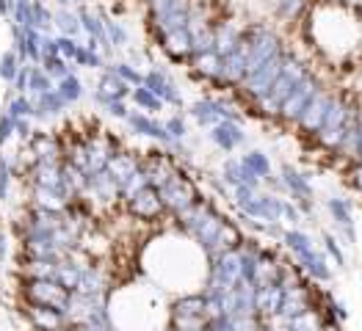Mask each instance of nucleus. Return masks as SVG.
I'll list each match as a JSON object with an SVG mask.
<instances>
[{"label":"nucleus","mask_w":362,"mask_h":331,"mask_svg":"<svg viewBox=\"0 0 362 331\" xmlns=\"http://www.w3.org/2000/svg\"><path fill=\"white\" fill-rule=\"evenodd\" d=\"M304 72H307L304 61L299 59V56H296L293 50H285V61H282V69H279L276 80L272 83L269 94L257 100V108H260L263 114H269V116H276V114H279V105L285 102V97L291 94V89L296 86V80L302 78Z\"/></svg>","instance_id":"1"},{"label":"nucleus","mask_w":362,"mask_h":331,"mask_svg":"<svg viewBox=\"0 0 362 331\" xmlns=\"http://www.w3.org/2000/svg\"><path fill=\"white\" fill-rule=\"evenodd\" d=\"M321 91V80L307 69L302 78L296 80V86L291 89V94L285 97V102L279 105V119H285V121H291V124H296L299 121V116H302V111L307 108V102L315 97Z\"/></svg>","instance_id":"2"},{"label":"nucleus","mask_w":362,"mask_h":331,"mask_svg":"<svg viewBox=\"0 0 362 331\" xmlns=\"http://www.w3.org/2000/svg\"><path fill=\"white\" fill-rule=\"evenodd\" d=\"M282 61H285V50L276 56V59H272L269 64H263V66H257L255 72H249L246 78L241 80V89L257 102L260 97H266L269 94V89H272V83L276 80V75H279V69H282Z\"/></svg>","instance_id":"3"},{"label":"nucleus","mask_w":362,"mask_h":331,"mask_svg":"<svg viewBox=\"0 0 362 331\" xmlns=\"http://www.w3.org/2000/svg\"><path fill=\"white\" fill-rule=\"evenodd\" d=\"M307 312H313V296H310V290L288 279V284H285V290H282V301H279L276 318L293 320V318H302Z\"/></svg>","instance_id":"4"},{"label":"nucleus","mask_w":362,"mask_h":331,"mask_svg":"<svg viewBox=\"0 0 362 331\" xmlns=\"http://www.w3.org/2000/svg\"><path fill=\"white\" fill-rule=\"evenodd\" d=\"M332 91H318L310 102H307V108L302 111V116L296 121V127L302 130L304 136H315L318 130H321V124L327 119V111H329V105H332Z\"/></svg>","instance_id":"5"},{"label":"nucleus","mask_w":362,"mask_h":331,"mask_svg":"<svg viewBox=\"0 0 362 331\" xmlns=\"http://www.w3.org/2000/svg\"><path fill=\"white\" fill-rule=\"evenodd\" d=\"M127 202V210L130 215H136L139 221H155L160 212H163V205H160V196L152 185H144L141 191H136L133 196L124 199Z\"/></svg>","instance_id":"6"},{"label":"nucleus","mask_w":362,"mask_h":331,"mask_svg":"<svg viewBox=\"0 0 362 331\" xmlns=\"http://www.w3.org/2000/svg\"><path fill=\"white\" fill-rule=\"evenodd\" d=\"M327 212L332 215V221L337 224L343 241L349 243V246H354V243H357V224H354L351 202L343 199V196H332V199H327Z\"/></svg>","instance_id":"7"},{"label":"nucleus","mask_w":362,"mask_h":331,"mask_svg":"<svg viewBox=\"0 0 362 331\" xmlns=\"http://www.w3.org/2000/svg\"><path fill=\"white\" fill-rule=\"evenodd\" d=\"M279 182H282V191H288L296 202H302V199H313V196H315L310 177L304 174L302 169L291 166V163H285V166L279 169Z\"/></svg>","instance_id":"8"},{"label":"nucleus","mask_w":362,"mask_h":331,"mask_svg":"<svg viewBox=\"0 0 362 331\" xmlns=\"http://www.w3.org/2000/svg\"><path fill=\"white\" fill-rule=\"evenodd\" d=\"M211 141L221 152H235L246 141V133L238 121H218L211 127Z\"/></svg>","instance_id":"9"},{"label":"nucleus","mask_w":362,"mask_h":331,"mask_svg":"<svg viewBox=\"0 0 362 331\" xmlns=\"http://www.w3.org/2000/svg\"><path fill=\"white\" fill-rule=\"evenodd\" d=\"M296 263H299V271L307 273L313 282H329V279H332L329 260H327V254L318 251V248H313V251H307L302 257H296Z\"/></svg>","instance_id":"10"},{"label":"nucleus","mask_w":362,"mask_h":331,"mask_svg":"<svg viewBox=\"0 0 362 331\" xmlns=\"http://www.w3.org/2000/svg\"><path fill=\"white\" fill-rule=\"evenodd\" d=\"M130 94V86L119 80L111 69L100 78V83H97V91H94V100L100 102V105H105V102H114V100H124Z\"/></svg>","instance_id":"11"},{"label":"nucleus","mask_w":362,"mask_h":331,"mask_svg":"<svg viewBox=\"0 0 362 331\" xmlns=\"http://www.w3.org/2000/svg\"><path fill=\"white\" fill-rule=\"evenodd\" d=\"M282 243H285V248L293 254V257H302V254H307V251H313L315 248V243H313V238L307 235V232H302V229H282Z\"/></svg>","instance_id":"12"},{"label":"nucleus","mask_w":362,"mask_h":331,"mask_svg":"<svg viewBox=\"0 0 362 331\" xmlns=\"http://www.w3.org/2000/svg\"><path fill=\"white\" fill-rule=\"evenodd\" d=\"M241 163H243V169H249V171H252L260 182L272 177V160H269V155H266V152H260V150L246 152V155L241 157Z\"/></svg>","instance_id":"13"},{"label":"nucleus","mask_w":362,"mask_h":331,"mask_svg":"<svg viewBox=\"0 0 362 331\" xmlns=\"http://www.w3.org/2000/svg\"><path fill=\"white\" fill-rule=\"evenodd\" d=\"M130 97H133V102L141 108V114H147V116H152V114H158L160 108H163V102L152 94L150 89H144V86H136V89H130Z\"/></svg>","instance_id":"14"},{"label":"nucleus","mask_w":362,"mask_h":331,"mask_svg":"<svg viewBox=\"0 0 362 331\" xmlns=\"http://www.w3.org/2000/svg\"><path fill=\"white\" fill-rule=\"evenodd\" d=\"M56 94H59L64 102H78V100L83 97V83L69 72L66 78H61L59 80V91H56Z\"/></svg>","instance_id":"15"},{"label":"nucleus","mask_w":362,"mask_h":331,"mask_svg":"<svg viewBox=\"0 0 362 331\" xmlns=\"http://www.w3.org/2000/svg\"><path fill=\"white\" fill-rule=\"evenodd\" d=\"M321 243H324V254H327V260H332L337 268H346L349 265V260H346V251H343V246L334 241L332 232H324L321 235Z\"/></svg>","instance_id":"16"},{"label":"nucleus","mask_w":362,"mask_h":331,"mask_svg":"<svg viewBox=\"0 0 362 331\" xmlns=\"http://www.w3.org/2000/svg\"><path fill=\"white\" fill-rule=\"evenodd\" d=\"M17 72H20V56H17V50H6L0 56V78L11 83L17 78Z\"/></svg>","instance_id":"17"},{"label":"nucleus","mask_w":362,"mask_h":331,"mask_svg":"<svg viewBox=\"0 0 362 331\" xmlns=\"http://www.w3.org/2000/svg\"><path fill=\"white\" fill-rule=\"evenodd\" d=\"M111 72H114L119 80H124L130 89L141 86V80H144V75H141L136 66H130V64H114V66H111Z\"/></svg>","instance_id":"18"},{"label":"nucleus","mask_w":362,"mask_h":331,"mask_svg":"<svg viewBox=\"0 0 362 331\" xmlns=\"http://www.w3.org/2000/svg\"><path fill=\"white\" fill-rule=\"evenodd\" d=\"M321 329V318L315 312H307L302 318L288 320V331H318Z\"/></svg>","instance_id":"19"},{"label":"nucleus","mask_w":362,"mask_h":331,"mask_svg":"<svg viewBox=\"0 0 362 331\" xmlns=\"http://www.w3.org/2000/svg\"><path fill=\"white\" fill-rule=\"evenodd\" d=\"M163 130H166V136L172 141H182L188 136V127H185V119H182L180 114H175V116H169V119L163 121Z\"/></svg>","instance_id":"20"},{"label":"nucleus","mask_w":362,"mask_h":331,"mask_svg":"<svg viewBox=\"0 0 362 331\" xmlns=\"http://www.w3.org/2000/svg\"><path fill=\"white\" fill-rule=\"evenodd\" d=\"M11 133H14V119H11V116L3 111V116H0V147H3V144L11 138Z\"/></svg>","instance_id":"21"},{"label":"nucleus","mask_w":362,"mask_h":331,"mask_svg":"<svg viewBox=\"0 0 362 331\" xmlns=\"http://www.w3.org/2000/svg\"><path fill=\"white\" fill-rule=\"evenodd\" d=\"M351 157H357L362 163V111H357V136H354V150H351Z\"/></svg>","instance_id":"22"},{"label":"nucleus","mask_w":362,"mask_h":331,"mask_svg":"<svg viewBox=\"0 0 362 331\" xmlns=\"http://www.w3.org/2000/svg\"><path fill=\"white\" fill-rule=\"evenodd\" d=\"M282 221H291V224H299V221H302V212H299V207H296L293 202H288V199H285V210H282Z\"/></svg>","instance_id":"23"},{"label":"nucleus","mask_w":362,"mask_h":331,"mask_svg":"<svg viewBox=\"0 0 362 331\" xmlns=\"http://www.w3.org/2000/svg\"><path fill=\"white\" fill-rule=\"evenodd\" d=\"M299 6H302V0H285V3H282L276 11H279V17H296Z\"/></svg>","instance_id":"24"},{"label":"nucleus","mask_w":362,"mask_h":331,"mask_svg":"<svg viewBox=\"0 0 362 331\" xmlns=\"http://www.w3.org/2000/svg\"><path fill=\"white\" fill-rule=\"evenodd\" d=\"M6 251H8V238H6V232L0 229V263H3V257H6Z\"/></svg>","instance_id":"25"},{"label":"nucleus","mask_w":362,"mask_h":331,"mask_svg":"<svg viewBox=\"0 0 362 331\" xmlns=\"http://www.w3.org/2000/svg\"><path fill=\"white\" fill-rule=\"evenodd\" d=\"M11 11H14V6H11V0H0V14H3V17H8Z\"/></svg>","instance_id":"26"}]
</instances>
